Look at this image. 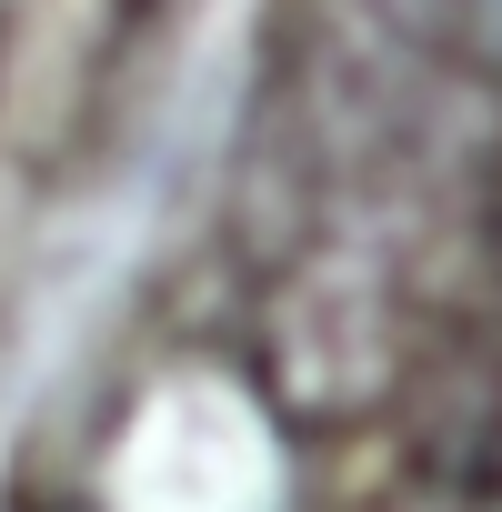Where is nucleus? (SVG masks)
Wrapping results in <instances>:
<instances>
[{"label": "nucleus", "instance_id": "1", "mask_svg": "<svg viewBox=\"0 0 502 512\" xmlns=\"http://www.w3.org/2000/svg\"><path fill=\"white\" fill-rule=\"evenodd\" d=\"M21 512H101V502H71V492H51V502H21Z\"/></svg>", "mask_w": 502, "mask_h": 512}]
</instances>
